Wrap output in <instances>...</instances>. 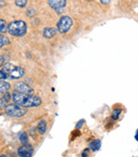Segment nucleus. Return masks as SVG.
I'll use <instances>...</instances> for the list:
<instances>
[{
    "mask_svg": "<svg viewBox=\"0 0 138 157\" xmlns=\"http://www.w3.org/2000/svg\"><path fill=\"white\" fill-rule=\"evenodd\" d=\"M14 102L23 108H35L40 106L42 100L39 97L33 95H26L14 91L12 95Z\"/></svg>",
    "mask_w": 138,
    "mask_h": 157,
    "instance_id": "1",
    "label": "nucleus"
},
{
    "mask_svg": "<svg viewBox=\"0 0 138 157\" xmlns=\"http://www.w3.org/2000/svg\"><path fill=\"white\" fill-rule=\"evenodd\" d=\"M26 23L23 21H16L9 24L7 31L12 36L21 37L23 36L26 33Z\"/></svg>",
    "mask_w": 138,
    "mask_h": 157,
    "instance_id": "2",
    "label": "nucleus"
},
{
    "mask_svg": "<svg viewBox=\"0 0 138 157\" xmlns=\"http://www.w3.org/2000/svg\"><path fill=\"white\" fill-rule=\"evenodd\" d=\"M4 72L6 73L7 76L11 78L12 80H18L25 74V70L22 68L14 66L11 63H6L3 68Z\"/></svg>",
    "mask_w": 138,
    "mask_h": 157,
    "instance_id": "3",
    "label": "nucleus"
},
{
    "mask_svg": "<svg viewBox=\"0 0 138 157\" xmlns=\"http://www.w3.org/2000/svg\"><path fill=\"white\" fill-rule=\"evenodd\" d=\"M4 110H5L6 114L11 117H21L24 116L27 113V110H26V108H23L16 103L8 104L5 107Z\"/></svg>",
    "mask_w": 138,
    "mask_h": 157,
    "instance_id": "4",
    "label": "nucleus"
},
{
    "mask_svg": "<svg viewBox=\"0 0 138 157\" xmlns=\"http://www.w3.org/2000/svg\"><path fill=\"white\" fill-rule=\"evenodd\" d=\"M72 24H73V21L71 19V17L67 16L60 17L57 23V31L60 33H66L70 30Z\"/></svg>",
    "mask_w": 138,
    "mask_h": 157,
    "instance_id": "5",
    "label": "nucleus"
},
{
    "mask_svg": "<svg viewBox=\"0 0 138 157\" xmlns=\"http://www.w3.org/2000/svg\"><path fill=\"white\" fill-rule=\"evenodd\" d=\"M14 91L21 93V94H26V95H33V89L27 85L26 83L22 81H19L14 85Z\"/></svg>",
    "mask_w": 138,
    "mask_h": 157,
    "instance_id": "6",
    "label": "nucleus"
},
{
    "mask_svg": "<svg viewBox=\"0 0 138 157\" xmlns=\"http://www.w3.org/2000/svg\"><path fill=\"white\" fill-rule=\"evenodd\" d=\"M48 3L56 13L60 14L66 7L67 0H48Z\"/></svg>",
    "mask_w": 138,
    "mask_h": 157,
    "instance_id": "7",
    "label": "nucleus"
},
{
    "mask_svg": "<svg viewBox=\"0 0 138 157\" xmlns=\"http://www.w3.org/2000/svg\"><path fill=\"white\" fill-rule=\"evenodd\" d=\"M33 153V149L29 144H23L17 150V154L20 157H32Z\"/></svg>",
    "mask_w": 138,
    "mask_h": 157,
    "instance_id": "8",
    "label": "nucleus"
},
{
    "mask_svg": "<svg viewBox=\"0 0 138 157\" xmlns=\"http://www.w3.org/2000/svg\"><path fill=\"white\" fill-rule=\"evenodd\" d=\"M55 34H56V29L53 28H46L43 29V35L45 38L50 39L52 38Z\"/></svg>",
    "mask_w": 138,
    "mask_h": 157,
    "instance_id": "9",
    "label": "nucleus"
},
{
    "mask_svg": "<svg viewBox=\"0 0 138 157\" xmlns=\"http://www.w3.org/2000/svg\"><path fill=\"white\" fill-rule=\"evenodd\" d=\"M46 130H47V123L45 120H41L38 124V131L40 135H43L46 132Z\"/></svg>",
    "mask_w": 138,
    "mask_h": 157,
    "instance_id": "10",
    "label": "nucleus"
},
{
    "mask_svg": "<svg viewBox=\"0 0 138 157\" xmlns=\"http://www.w3.org/2000/svg\"><path fill=\"white\" fill-rule=\"evenodd\" d=\"M101 145V142L100 139H95L93 140L89 144V149H91L92 151H97L100 149Z\"/></svg>",
    "mask_w": 138,
    "mask_h": 157,
    "instance_id": "11",
    "label": "nucleus"
},
{
    "mask_svg": "<svg viewBox=\"0 0 138 157\" xmlns=\"http://www.w3.org/2000/svg\"><path fill=\"white\" fill-rule=\"evenodd\" d=\"M9 89H10L9 83L4 81V80H0V93L7 92Z\"/></svg>",
    "mask_w": 138,
    "mask_h": 157,
    "instance_id": "12",
    "label": "nucleus"
},
{
    "mask_svg": "<svg viewBox=\"0 0 138 157\" xmlns=\"http://www.w3.org/2000/svg\"><path fill=\"white\" fill-rule=\"evenodd\" d=\"M19 139H20L21 143L22 144H27L28 143V137L26 132H20L19 134Z\"/></svg>",
    "mask_w": 138,
    "mask_h": 157,
    "instance_id": "13",
    "label": "nucleus"
},
{
    "mask_svg": "<svg viewBox=\"0 0 138 157\" xmlns=\"http://www.w3.org/2000/svg\"><path fill=\"white\" fill-rule=\"evenodd\" d=\"M9 45V39L7 37L2 36L0 34V48H2L4 45Z\"/></svg>",
    "mask_w": 138,
    "mask_h": 157,
    "instance_id": "14",
    "label": "nucleus"
},
{
    "mask_svg": "<svg viewBox=\"0 0 138 157\" xmlns=\"http://www.w3.org/2000/svg\"><path fill=\"white\" fill-rule=\"evenodd\" d=\"M7 28H8V26H7L6 21L4 20H0V33H6Z\"/></svg>",
    "mask_w": 138,
    "mask_h": 157,
    "instance_id": "15",
    "label": "nucleus"
},
{
    "mask_svg": "<svg viewBox=\"0 0 138 157\" xmlns=\"http://www.w3.org/2000/svg\"><path fill=\"white\" fill-rule=\"evenodd\" d=\"M121 112H122V110L119 109H114L113 111V114H112V118L113 120H118V117H119V115L121 114Z\"/></svg>",
    "mask_w": 138,
    "mask_h": 157,
    "instance_id": "16",
    "label": "nucleus"
},
{
    "mask_svg": "<svg viewBox=\"0 0 138 157\" xmlns=\"http://www.w3.org/2000/svg\"><path fill=\"white\" fill-rule=\"evenodd\" d=\"M27 4V0H16V5L18 7H25Z\"/></svg>",
    "mask_w": 138,
    "mask_h": 157,
    "instance_id": "17",
    "label": "nucleus"
},
{
    "mask_svg": "<svg viewBox=\"0 0 138 157\" xmlns=\"http://www.w3.org/2000/svg\"><path fill=\"white\" fill-rule=\"evenodd\" d=\"M3 99L4 102H8L9 100L11 99V96L9 94V92H4V96H3Z\"/></svg>",
    "mask_w": 138,
    "mask_h": 157,
    "instance_id": "18",
    "label": "nucleus"
},
{
    "mask_svg": "<svg viewBox=\"0 0 138 157\" xmlns=\"http://www.w3.org/2000/svg\"><path fill=\"white\" fill-rule=\"evenodd\" d=\"M36 14V10L34 9H27V15L29 16H34V15Z\"/></svg>",
    "mask_w": 138,
    "mask_h": 157,
    "instance_id": "19",
    "label": "nucleus"
},
{
    "mask_svg": "<svg viewBox=\"0 0 138 157\" xmlns=\"http://www.w3.org/2000/svg\"><path fill=\"white\" fill-rule=\"evenodd\" d=\"M4 104H5V102H4V101L3 97L0 96V109H2L4 107Z\"/></svg>",
    "mask_w": 138,
    "mask_h": 157,
    "instance_id": "20",
    "label": "nucleus"
},
{
    "mask_svg": "<svg viewBox=\"0 0 138 157\" xmlns=\"http://www.w3.org/2000/svg\"><path fill=\"white\" fill-rule=\"evenodd\" d=\"M99 1H101L103 4H109L111 0H99Z\"/></svg>",
    "mask_w": 138,
    "mask_h": 157,
    "instance_id": "21",
    "label": "nucleus"
},
{
    "mask_svg": "<svg viewBox=\"0 0 138 157\" xmlns=\"http://www.w3.org/2000/svg\"><path fill=\"white\" fill-rule=\"evenodd\" d=\"M3 65H4V58H3V56L0 55V68Z\"/></svg>",
    "mask_w": 138,
    "mask_h": 157,
    "instance_id": "22",
    "label": "nucleus"
},
{
    "mask_svg": "<svg viewBox=\"0 0 138 157\" xmlns=\"http://www.w3.org/2000/svg\"><path fill=\"white\" fill-rule=\"evenodd\" d=\"M83 123H84V121H83V120H81V121H80V122H79V123L77 124L76 127H77V128H80L81 126H82V124H83Z\"/></svg>",
    "mask_w": 138,
    "mask_h": 157,
    "instance_id": "23",
    "label": "nucleus"
},
{
    "mask_svg": "<svg viewBox=\"0 0 138 157\" xmlns=\"http://www.w3.org/2000/svg\"><path fill=\"white\" fill-rule=\"evenodd\" d=\"M5 5V2L3 1V0H0V7H3Z\"/></svg>",
    "mask_w": 138,
    "mask_h": 157,
    "instance_id": "24",
    "label": "nucleus"
},
{
    "mask_svg": "<svg viewBox=\"0 0 138 157\" xmlns=\"http://www.w3.org/2000/svg\"><path fill=\"white\" fill-rule=\"evenodd\" d=\"M137 135H138V134H137V131H136V132H135V139L136 141H137V139H138V138H137Z\"/></svg>",
    "mask_w": 138,
    "mask_h": 157,
    "instance_id": "25",
    "label": "nucleus"
},
{
    "mask_svg": "<svg viewBox=\"0 0 138 157\" xmlns=\"http://www.w3.org/2000/svg\"><path fill=\"white\" fill-rule=\"evenodd\" d=\"M0 157H7V156L4 155V154H2V155H0Z\"/></svg>",
    "mask_w": 138,
    "mask_h": 157,
    "instance_id": "26",
    "label": "nucleus"
},
{
    "mask_svg": "<svg viewBox=\"0 0 138 157\" xmlns=\"http://www.w3.org/2000/svg\"><path fill=\"white\" fill-rule=\"evenodd\" d=\"M0 80H1V77H0Z\"/></svg>",
    "mask_w": 138,
    "mask_h": 157,
    "instance_id": "27",
    "label": "nucleus"
}]
</instances>
